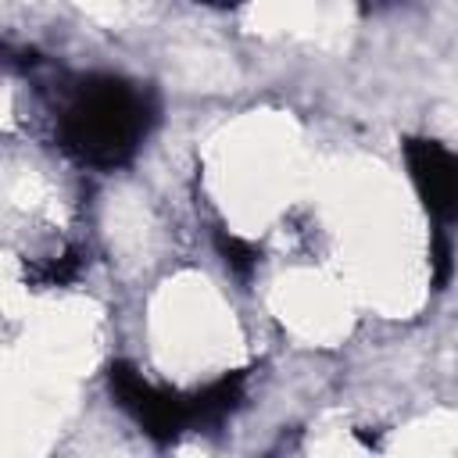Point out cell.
Here are the masks:
<instances>
[{"instance_id": "cell-1", "label": "cell", "mask_w": 458, "mask_h": 458, "mask_svg": "<svg viewBox=\"0 0 458 458\" xmlns=\"http://www.w3.org/2000/svg\"><path fill=\"white\" fill-rule=\"evenodd\" d=\"M154 122L157 100L150 89L118 75H82L54 118V136L75 165L114 172L136 157Z\"/></svg>"}, {"instance_id": "cell-2", "label": "cell", "mask_w": 458, "mask_h": 458, "mask_svg": "<svg viewBox=\"0 0 458 458\" xmlns=\"http://www.w3.org/2000/svg\"><path fill=\"white\" fill-rule=\"evenodd\" d=\"M107 390H111L114 404L122 411H129L136 419V426L143 429V437H150L157 447H168L186 429H193L190 394L147 383L143 372L125 358L107 365Z\"/></svg>"}, {"instance_id": "cell-3", "label": "cell", "mask_w": 458, "mask_h": 458, "mask_svg": "<svg viewBox=\"0 0 458 458\" xmlns=\"http://www.w3.org/2000/svg\"><path fill=\"white\" fill-rule=\"evenodd\" d=\"M401 154H404L411 186L422 200V211L433 218V225H444V229L454 225L458 222V154L429 136H404Z\"/></svg>"}, {"instance_id": "cell-4", "label": "cell", "mask_w": 458, "mask_h": 458, "mask_svg": "<svg viewBox=\"0 0 458 458\" xmlns=\"http://www.w3.org/2000/svg\"><path fill=\"white\" fill-rule=\"evenodd\" d=\"M243 386H247V369H233V372H222L218 379L204 383L200 390H190L193 429L222 426L243 404Z\"/></svg>"}, {"instance_id": "cell-5", "label": "cell", "mask_w": 458, "mask_h": 458, "mask_svg": "<svg viewBox=\"0 0 458 458\" xmlns=\"http://www.w3.org/2000/svg\"><path fill=\"white\" fill-rule=\"evenodd\" d=\"M215 250H218V258H222V265L240 279V283H247L250 276H254V268H258V261H261V247L258 243H250V240H243V236H236V233H229L225 225H215Z\"/></svg>"}, {"instance_id": "cell-6", "label": "cell", "mask_w": 458, "mask_h": 458, "mask_svg": "<svg viewBox=\"0 0 458 458\" xmlns=\"http://www.w3.org/2000/svg\"><path fill=\"white\" fill-rule=\"evenodd\" d=\"M429 272H433V290H447L451 276H454V243L447 236L444 225H433V240H429Z\"/></svg>"}, {"instance_id": "cell-7", "label": "cell", "mask_w": 458, "mask_h": 458, "mask_svg": "<svg viewBox=\"0 0 458 458\" xmlns=\"http://www.w3.org/2000/svg\"><path fill=\"white\" fill-rule=\"evenodd\" d=\"M79 272H82L79 250H64L61 258H50L47 265L32 268V283H39V286H68Z\"/></svg>"}, {"instance_id": "cell-8", "label": "cell", "mask_w": 458, "mask_h": 458, "mask_svg": "<svg viewBox=\"0 0 458 458\" xmlns=\"http://www.w3.org/2000/svg\"><path fill=\"white\" fill-rule=\"evenodd\" d=\"M197 4H215V7H236V4H243V0H197Z\"/></svg>"}]
</instances>
